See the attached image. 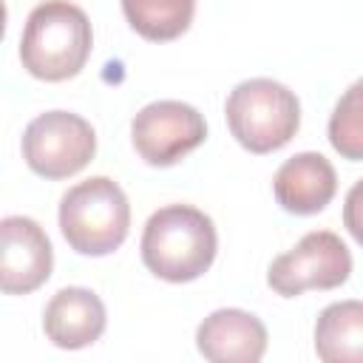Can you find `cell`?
<instances>
[{"label":"cell","mask_w":363,"mask_h":363,"mask_svg":"<svg viewBox=\"0 0 363 363\" xmlns=\"http://www.w3.org/2000/svg\"><path fill=\"white\" fill-rule=\"evenodd\" d=\"M96 153L91 122L71 111H48L28 122L23 133V159L43 179H68Z\"/></svg>","instance_id":"obj_5"},{"label":"cell","mask_w":363,"mask_h":363,"mask_svg":"<svg viewBox=\"0 0 363 363\" xmlns=\"http://www.w3.org/2000/svg\"><path fill=\"white\" fill-rule=\"evenodd\" d=\"M142 264L162 281L187 284L201 278L218 250L213 218L190 204L156 210L142 233Z\"/></svg>","instance_id":"obj_1"},{"label":"cell","mask_w":363,"mask_h":363,"mask_svg":"<svg viewBox=\"0 0 363 363\" xmlns=\"http://www.w3.org/2000/svg\"><path fill=\"white\" fill-rule=\"evenodd\" d=\"M349 275L352 252L340 235L329 230H312L269 264L267 284L281 298H295L306 289H337L349 281Z\"/></svg>","instance_id":"obj_6"},{"label":"cell","mask_w":363,"mask_h":363,"mask_svg":"<svg viewBox=\"0 0 363 363\" xmlns=\"http://www.w3.org/2000/svg\"><path fill=\"white\" fill-rule=\"evenodd\" d=\"M329 142L343 159L363 162V79L349 85L337 99L329 116Z\"/></svg>","instance_id":"obj_14"},{"label":"cell","mask_w":363,"mask_h":363,"mask_svg":"<svg viewBox=\"0 0 363 363\" xmlns=\"http://www.w3.org/2000/svg\"><path fill=\"white\" fill-rule=\"evenodd\" d=\"M272 190L278 204L292 216H315L320 213L337 193V173L332 162L320 153H295L286 159L275 179Z\"/></svg>","instance_id":"obj_10"},{"label":"cell","mask_w":363,"mask_h":363,"mask_svg":"<svg viewBox=\"0 0 363 363\" xmlns=\"http://www.w3.org/2000/svg\"><path fill=\"white\" fill-rule=\"evenodd\" d=\"M130 136H133L136 153L150 167H170L204 142L207 122L187 102L159 99L145 105L133 116Z\"/></svg>","instance_id":"obj_7"},{"label":"cell","mask_w":363,"mask_h":363,"mask_svg":"<svg viewBox=\"0 0 363 363\" xmlns=\"http://www.w3.org/2000/svg\"><path fill=\"white\" fill-rule=\"evenodd\" d=\"M128 196L108 176H94L74 184L60 201V230L68 247L79 255H111L128 238Z\"/></svg>","instance_id":"obj_3"},{"label":"cell","mask_w":363,"mask_h":363,"mask_svg":"<svg viewBox=\"0 0 363 363\" xmlns=\"http://www.w3.org/2000/svg\"><path fill=\"white\" fill-rule=\"evenodd\" d=\"M343 227L352 233V238L363 247V179L352 184L343 201Z\"/></svg>","instance_id":"obj_15"},{"label":"cell","mask_w":363,"mask_h":363,"mask_svg":"<svg viewBox=\"0 0 363 363\" xmlns=\"http://www.w3.org/2000/svg\"><path fill=\"white\" fill-rule=\"evenodd\" d=\"M122 11L139 37L167 43L190 28L196 0H122Z\"/></svg>","instance_id":"obj_13"},{"label":"cell","mask_w":363,"mask_h":363,"mask_svg":"<svg viewBox=\"0 0 363 363\" xmlns=\"http://www.w3.org/2000/svg\"><path fill=\"white\" fill-rule=\"evenodd\" d=\"M315 352L326 363H363V301H337L318 315Z\"/></svg>","instance_id":"obj_12"},{"label":"cell","mask_w":363,"mask_h":363,"mask_svg":"<svg viewBox=\"0 0 363 363\" xmlns=\"http://www.w3.org/2000/svg\"><path fill=\"white\" fill-rule=\"evenodd\" d=\"M0 238V289L6 295H28L43 286L54 269V250L45 230L34 218L6 216Z\"/></svg>","instance_id":"obj_8"},{"label":"cell","mask_w":363,"mask_h":363,"mask_svg":"<svg viewBox=\"0 0 363 363\" xmlns=\"http://www.w3.org/2000/svg\"><path fill=\"white\" fill-rule=\"evenodd\" d=\"M45 337L60 349H85L105 332V303L82 286L60 289L43 312Z\"/></svg>","instance_id":"obj_11"},{"label":"cell","mask_w":363,"mask_h":363,"mask_svg":"<svg viewBox=\"0 0 363 363\" xmlns=\"http://www.w3.org/2000/svg\"><path fill=\"white\" fill-rule=\"evenodd\" d=\"M94 45L88 14L68 0H45L31 9L23 37L20 60L23 68L45 82H62L77 77Z\"/></svg>","instance_id":"obj_2"},{"label":"cell","mask_w":363,"mask_h":363,"mask_svg":"<svg viewBox=\"0 0 363 363\" xmlns=\"http://www.w3.org/2000/svg\"><path fill=\"white\" fill-rule=\"evenodd\" d=\"M230 133L250 153H272L284 147L301 125L298 96L267 77L238 82L224 105Z\"/></svg>","instance_id":"obj_4"},{"label":"cell","mask_w":363,"mask_h":363,"mask_svg":"<svg viewBox=\"0 0 363 363\" xmlns=\"http://www.w3.org/2000/svg\"><path fill=\"white\" fill-rule=\"evenodd\" d=\"M201 357L213 363H258L267 352V326L244 309H216L196 329Z\"/></svg>","instance_id":"obj_9"}]
</instances>
